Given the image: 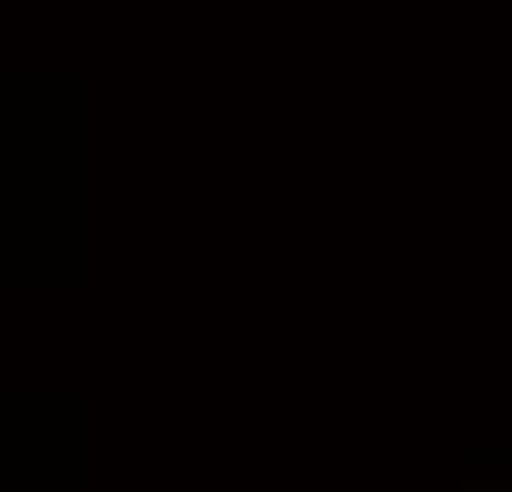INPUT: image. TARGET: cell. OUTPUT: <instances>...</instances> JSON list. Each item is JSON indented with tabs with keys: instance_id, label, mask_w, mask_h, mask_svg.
Here are the masks:
<instances>
[]
</instances>
